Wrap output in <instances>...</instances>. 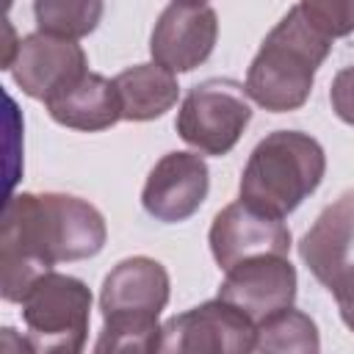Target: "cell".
Masks as SVG:
<instances>
[{
    "label": "cell",
    "mask_w": 354,
    "mask_h": 354,
    "mask_svg": "<svg viewBox=\"0 0 354 354\" xmlns=\"http://www.w3.org/2000/svg\"><path fill=\"white\" fill-rule=\"evenodd\" d=\"M332 296H335V301H337V310H340L343 324L354 332V274H351L340 288H335Z\"/></svg>",
    "instance_id": "obj_21"
},
{
    "label": "cell",
    "mask_w": 354,
    "mask_h": 354,
    "mask_svg": "<svg viewBox=\"0 0 354 354\" xmlns=\"http://www.w3.org/2000/svg\"><path fill=\"white\" fill-rule=\"evenodd\" d=\"M218 39V17L207 3H169L149 36L152 64L166 72H191L205 64Z\"/></svg>",
    "instance_id": "obj_8"
},
{
    "label": "cell",
    "mask_w": 354,
    "mask_h": 354,
    "mask_svg": "<svg viewBox=\"0 0 354 354\" xmlns=\"http://www.w3.org/2000/svg\"><path fill=\"white\" fill-rule=\"evenodd\" d=\"M207 243L218 268L230 271L238 263L266 257V254L288 257L290 230L282 218L266 216L238 199L216 213L207 232Z\"/></svg>",
    "instance_id": "obj_9"
},
{
    "label": "cell",
    "mask_w": 354,
    "mask_h": 354,
    "mask_svg": "<svg viewBox=\"0 0 354 354\" xmlns=\"http://www.w3.org/2000/svg\"><path fill=\"white\" fill-rule=\"evenodd\" d=\"M3 69L11 72L22 94L47 102L66 86L80 80L88 72V61L77 41L36 30L19 39L11 61Z\"/></svg>",
    "instance_id": "obj_7"
},
{
    "label": "cell",
    "mask_w": 354,
    "mask_h": 354,
    "mask_svg": "<svg viewBox=\"0 0 354 354\" xmlns=\"http://www.w3.org/2000/svg\"><path fill=\"white\" fill-rule=\"evenodd\" d=\"M210 191V171L199 152H166L147 174L141 205L163 224L191 218Z\"/></svg>",
    "instance_id": "obj_10"
},
{
    "label": "cell",
    "mask_w": 354,
    "mask_h": 354,
    "mask_svg": "<svg viewBox=\"0 0 354 354\" xmlns=\"http://www.w3.org/2000/svg\"><path fill=\"white\" fill-rule=\"evenodd\" d=\"M329 102H332L335 116L354 127V66H346L332 77Z\"/></svg>",
    "instance_id": "obj_20"
},
{
    "label": "cell",
    "mask_w": 354,
    "mask_h": 354,
    "mask_svg": "<svg viewBox=\"0 0 354 354\" xmlns=\"http://www.w3.org/2000/svg\"><path fill=\"white\" fill-rule=\"evenodd\" d=\"M321 335L301 310H282L257 324V354H318Z\"/></svg>",
    "instance_id": "obj_16"
},
{
    "label": "cell",
    "mask_w": 354,
    "mask_h": 354,
    "mask_svg": "<svg viewBox=\"0 0 354 354\" xmlns=\"http://www.w3.org/2000/svg\"><path fill=\"white\" fill-rule=\"evenodd\" d=\"M169 293H171V279L163 263L147 254L127 257L116 263L102 279V290H100L102 321L116 315L158 318L169 304Z\"/></svg>",
    "instance_id": "obj_13"
},
{
    "label": "cell",
    "mask_w": 354,
    "mask_h": 354,
    "mask_svg": "<svg viewBox=\"0 0 354 354\" xmlns=\"http://www.w3.org/2000/svg\"><path fill=\"white\" fill-rule=\"evenodd\" d=\"M44 108L53 116V122L83 133L108 130L122 119V105L113 80L97 72H86L80 80L66 86L53 100H47Z\"/></svg>",
    "instance_id": "obj_14"
},
{
    "label": "cell",
    "mask_w": 354,
    "mask_h": 354,
    "mask_svg": "<svg viewBox=\"0 0 354 354\" xmlns=\"http://www.w3.org/2000/svg\"><path fill=\"white\" fill-rule=\"evenodd\" d=\"M304 17L332 41L354 33V0H301Z\"/></svg>",
    "instance_id": "obj_19"
},
{
    "label": "cell",
    "mask_w": 354,
    "mask_h": 354,
    "mask_svg": "<svg viewBox=\"0 0 354 354\" xmlns=\"http://www.w3.org/2000/svg\"><path fill=\"white\" fill-rule=\"evenodd\" d=\"M160 332L163 326L158 318H105L94 343V354H160Z\"/></svg>",
    "instance_id": "obj_18"
},
{
    "label": "cell",
    "mask_w": 354,
    "mask_h": 354,
    "mask_svg": "<svg viewBox=\"0 0 354 354\" xmlns=\"http://www.w3.org/2000/svg\"><path fill=\"white\" fill-rule=\"evenodd\" d=\"M326 174L324 147L301 130H274L257 141L243 174H241V202L249 207L285 218L293 213Z\"/></svg>",
    "instance_id": "obj_3"
},
{
    "label": "cell",
    "mask_w": 354,
    "mask_h": 354,
    "mask_svg": "<svg viewBox=\"0 0 354 354\" xmlns=\"http://www.w3.org/2000/svg\"><path fill=\"white\" fill-rule=\"evenodd\" d=\"M257 324L221 299L171 315L160 332V354H252Z\"/></svg>",
    "instance_id": "obj_6"
},
{
    "label": "cell",
    "mask_w": 354,
    "mask_h": 354,
    "mask_svg": "<svg viewBox=\"0 0 354 354\" xmlns=\"http://www.w3.org/2000/svg\"><path fill=\"white\" fill-rule=\"evenodd\" d=\"M19 304L36 354H83L91 321V290L83 279L50 271Z\"/></svg>",
    "instance_id": "obj_4"
},
{
    "label": "cell",
    "mask_w": 354,
    "mask_h": 354,
    "mask_svg": "<svg viewBox=\"0 0 354 354\" xmlns=\"http://www.w3.org/2000/svg\"><path fill=\"white\" fill-rule=\"evenodd\" d=\"M105 6L100 0H36L33 17L41 33L77 41L88 36L102 17Z\"/></svg>",
    "instance_id": "obj_17"
},
{
    "label": "cell",
    "mask_w": 354,
    "mask_h": 354,
    "mask_svg": "<svg viewBox=\"0 0 354 354\" xmlns=\"http://www.w3.org/2000/svg\"><path fill=\"white\" fill-rule=\"evenodd\" d=\"M108 227L102 213L72 194H14L0 227V293L22 301L55 263L86 260L102 252Z\"/></svg>",
    "instance_id": "obj_1"
},
{
    "label": "cell",
    "mask_w": 354,
    "mask_h": 354,
    "mask_svg": "<svg viewBox=\"0 0 354 354\" xmlns=\"http://www.w3.org/2000/svg\"><path fill=\"white\" fill-rule=\"evenodd\" d=\"M113 86L124 122H152L171 111L180 97L177 77L158 64H136L119 72Z\"/></svg>",
    "instance_id": "obj_15"
},
{
    "label": "cell",
    "mask_w": 354,
    "mask_h": 354,
    "mask_svg": "<svg viewBox=\"0 0 354 354\" xmlns=\"http://www.w3.org/2000/svg\"><path fill=\"white\" fill-rule=\"evenodd\" d=\"M0 354H36L28 335H19L14 326L0 329Z\"/></svg>",
    "instance_id": "obj_22"
},
{
    "label": "cell",
    "mask_w": 354,
    "mask_h": 354,
    "mask_svg": "<svg viewBox=\"0 0 354 354\" xmlns=\"http://www.w3.org/2000/svg\"><path fill=\"white\" fill-rule=\"evenodd\" d=\"M332 39L324 36L296 3L268 30L246 69V97L271 113L299 111L313 91L315 72L326 61Z\"/></svg>",
    "instance_id": "obj_2"
},
{
    "label": "cell",
    "mask_w": 354,
    "mask_h": 354,
    "mask_svg": "<svg viewBox=\"0 0 354 354\" xmlns=\"http://www.w3.org/2000/svg\"><path fill=\"white\" fill-rule=\"evenodd\" d=\"M249 122L252 105L243 83L232 77H207L185 94L174 127L196 152L221 158L241 141Z\"/></svg>",
    "instance_id": "obj_5"
},
{
    "label": "cell",
    "mask_w": 354,
    "mask_h": 354,
    "mask_svg": "<svg viewBox=\"0 0 354 354\" xmlns=\"http://www.w3.org/2000/svg\"><path fill=\"white\" fill-rule=\"evenodd\" d=\"M299 254L329 293L354 274V188L318 213L299 243Z\"/></svg>",
    "instance_id": "obj_12"
},
{
    "label": "cell",
    "mask_w": 354,
    "mask_h": 354,
    "mask_svg": "<svg viewBox=\"0 0 354 354\" xmlns=\"http://www.w3.org/2000/svg\"><path fill=\"white\" fill-rule=\"evenodd\" d=\"M296 285L293 263L279 254H266L230 268L218 285V299L241 310L254 324H263L266 318L293 307Z\"/></svg>",
    "instance_id": "obj_11"
}]
</instances>
